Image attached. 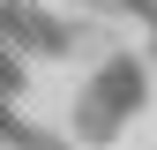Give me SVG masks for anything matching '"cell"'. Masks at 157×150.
Segmentation results:
<instances>
[{
  "instance_id": "cell-1",
  "label": "cell",
  "mask_w": 157,
  "mask_h": 150,
  "mask_svg": "<svg viewBox=\"0 0 157 150\" xmlns=\"http://www.w3.org/2000/svg\"><path fill=\"white\" fill-rule=\"evenodd\" d=\"M150 75H157V60L150 53H127V45H112L105 60H90L82 83L67 90V143L112 150L120 128H135V112L150 105Z\"/></svg>"
}]
</instances>
